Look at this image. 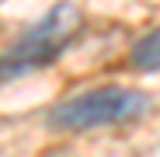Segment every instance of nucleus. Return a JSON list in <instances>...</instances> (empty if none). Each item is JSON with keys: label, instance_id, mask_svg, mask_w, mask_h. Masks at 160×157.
<instances>
[{"label": "nucleus", "instance_id": "obj_1", "mask_svg": "<svg viewBox=\"0 0 160 157\" xmlns=\"http://www.w3.org/2000/svg\"><path fill=\"white\" fill-rule=\"evenodd\" d=\"M80 24H84V14H80L77 4H56L0 56V81L52 66L80 35Z\"/></svg>", "mask_w": 160, "mask_h": 157}, {"label": "nucleus", "instance_id": "obj_2", "mask_svg": "<svg viewBox=\"0 0 160 157\" xmlns=\"http://www.w3.org/2000/svg\"><path fill=\"white\" fill-rule=\"evenodd\" d=\"M150 108V94L136 87H91L73 98H63L56 108L49 112V126L63 129V133H87L101 126H122L139 119Z\"/></svg>", "mask_w": 160, "mask_h": 157}, {"label": "nucleus", "instance_id": "obj_3", "mask_svg": "<svg viewBox=\"0 0 160 157\" xmlns=\"http://www.w3.org/2000/svg\"><path fill=\"white\" fill-rule=\"evenodd\" d=\"M129 63L136 70H143V73H157L160 70V28L146 32L136 45L129 49Z\"/></svg>", "mask_w": 160, "mask_h": 157}]
</instances>
